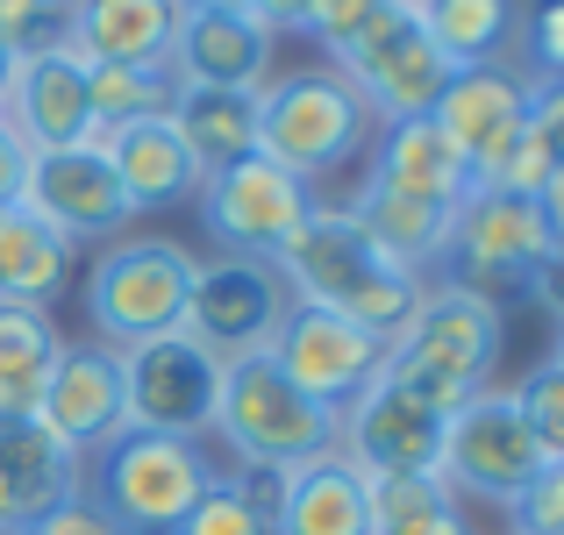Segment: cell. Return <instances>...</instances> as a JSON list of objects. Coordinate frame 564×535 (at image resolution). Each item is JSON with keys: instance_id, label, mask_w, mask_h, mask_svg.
<instances>
[{"instance_id": "obj_1", "label": "cell", "mask_w": 564, "mask_h": 535, "mask_svg": "<svg viewBox=\"0 0 564 535\" xmlns=\"http://www.w3.org/2000/svg\"><path fill=\"white\" fill-rule=\"evenodd\" d=\"M272 272L286 279V301L329 307V315L358 321V329L386 336V343L400 336V321L422 301V279L400 272L372 236L350 221V207L329 200V193H322V207L293 229V243L272 258Z\"/></svg>"}, {"instance_id": "obj_2", "label": "cell", "mask_w": 564, "mask_h": 535, "mask_svg": "<svg viewBox=\"0 0 564 535\" xmlns=\"http://www.w3.org/2000/svg\"><path fill=\"white\" fill-rule=\"evenodd\" d=\"M500 336H508V315L494 293L457 286V279H422L414 315L386 343V379L429 400L436 414H457L479 385H494Z\"/></svg>"}, {"instance_id": "obj_3", "label": "cell", "mask_w": 564, "mask_h": 535, "mask_svg": "<svg viewBox=\"0 0 564 535\" xmlns=\"http://www.w3.org/2000/svg\"><path fill=\"white\" fill-rule=\"evenodd\" d=\"M372 137H379V122L365 108V94L336 65H322V57L293 65V72H272L258 94V157L286 165L307 186L358 165L372 151Z\"/></svg>"}, {"instance_id": "obj_4", "label": "cell", "mask_w": 564, "mask_h": 535, "mask_svg": "<svg viewBox=\"0 0 564 535\" xmlns=\"http://www.w3.org/2000/svg\"><path fill=\"white\" fill-rule=\"evenodd\" d=\"M207 436L236 457V471H279L286 479V471H301V465L336 450V414L315 407L264 350H250V357L221 364L215 428Z\"/></svg>"}, {"instance_id": "obj_5", "label": "cell", "mask_w": 564, "mask_h": 535, "mask_svg": "<svg viewBox=\"0 0 564 535\" xmlns=\"http://www.w3.org/2000/svg\"><path fill=\"white\" fill-rule=\"evenodd\" d=\"M200 258L165 229H129L115 243L94 250L79 293H86V321H94L100 343L129 350V343H151V336H172L186 315V293Z\"/></svg>"}, {"instance_id": "obj_6", "label": "cell", "mask_w": 564, "mask_h": 535, "mask_svg": "<svg viewBox=\"0 0 564 535\" xmlns=\"http://www.w3.org/2000/svg\"><path fill=\"white\" fill-rule=\"evenodd\" d=\"M207 479H215L207 443L151 436V428H122L100 457H86V493L115 514L122 535H172L207 493Z\"/></svg>"}, {"instance_id": "obj_7", "label": "cell", "mask_w": 564, "mask_h": 535, "mask_svg": "<svg viewBox=\"0 0 564 535\" xmlns=\"http://www.w3.org/2000/svg\"><path fill=\"white\" fill-rule=\"evenodd\" d=\"M557 250L551 221H543V200L529 193H494L471 186L465 200L451 207V243H443V279L479 293H529V279L543 272V258Z\"/></svg>"}, {"instance_id": "obj_8", "label": "cell", "mask_w": 564, "mask_h": 535, "mask_svg": "<svg viewBox=\"0 0 564 535\" xmlns=\"http://www.w3.org/2000/svg\"><path fill=\"white\" fill-rule=\"evenodd\" d=\"M536 471H543V450H536V436H529V422H522L508 385H479V393L443 422V471L436 479L451 485L457 507H465V500H486V507L508 514Z\"/></svg>"}, {"instance_id": "obj_9", "label": "cell", "mask_w": 564, "mask_h": 535, "mask_svg": "<svg viewBox=\"0 0 564 535\" xmlns=\"http://www.w3.org/2000/svg\"><path fill=\"white\" fill-rule=\"evenodd\" d=\"M193 207H200V229L215 236L221 258H264L272 264L293 243V229L322 207V186L293 178L272 157H243L229 172H207Z\"/></svg>"}, {"instance_id": "obj_10", "label": "cell", "mask_w": 564, "mask_h": 535, "mask_svg": "<svg viewBox=\"0 0 564 535\" xmlns=\"http://www.w3.org/2000/svg\"><path fill=\"white\" fill-rule=\"evenodd\" d=\"M529 122H536V79H529L514 57L451 72V86H443V100H436V129L471 165V186H494L500 165L522 151Z\"/></svg>"}, {"instance_id": "obj_11", "label": "cell", "mask_w": 564, "mask_h": 535, "mask_svg": "<svg viewBox=\"0 0 564 535\" xmlns=\"http://www.w3.org/2000/svg\"><path fill=\"white\" fill-rule=\"evenodd\" d=\"M344 72L350 86L365 94V108H372V122H414V114H436V100H443V86H451V57L429 43V29H422V8L414 0H393V8L379 14V29L358 43V51L344 57Z\"/></svg>"}, {"instance_id": "obj_12", "label": "cell", "mask_w": 564, "mask_h": 535, "mask_svg": "<svg viewBox=\"0 0 564 535\" xmlns=\"http://www.w3.org/2000/svg\"><path fill=\"white\" fill-rule=\"evenodd\" d=\"M286 279L272 272L264 258H200L193 272V293H186V315L180 329L200 343L207 357H250V350H272L279 321H286Z\"/></svg>"}, {"instance_id": "obj_13", "label": "cell", "mask_w": 564, "mask_h": 535, "mask_svg": "<svg viewBox=\"0 0 564 535\" xmlns=\"http://www.w3.org/2000/svg\"><path fill=\"white\" fill-rule=\"evenodd\" d=\"M122 385H129V428L207 443L221 357H207L186 329H172V336H151V343L122 350Z\"/></svg>"}, {"instance_id": "obj_14", "label": "cell", "mask_w": 564, "mask_h": 535, "mask_svg": "<svg viewBox=\"0 0 564 535\" xmlns=\"http://www.w3.org/2000/svg\"><path fill=\"white\" fill-rule=\"evenodd\" d=\"M264 357H272V364L329 414H344L365 385L386 379V336L329 315V307H301V301L286 307V321H279V336H272Z\"/></svg>"}, {"instance_id": "obj_15", "label": "cell", "mask_w": 564, "mask_h": 535, "mask_svg": "<svg viewBox=\"0 0 564 535\" xmlns=\"http://www.w3.org/2000/svg\"><path fill=\"white\" fill-rule=\"evenodd\" d=\"M443 422L429 400H414L408 385L379 379L336 414V450L365 471V479H436L443 471Z\"/></svg>"}, {"instance_id": "obj_16", "label": "cell", "mask_w": 564, "mask_h": 535, "mask_svg": "<svg viewBox=\"0 0 564 535\" xmlns=\"http://www.w3.org/2000/svg\"><path fill=\"white\" fill-rule=\"evenodd\" d=\"M0 122L14 129V143H22L29 157L79 151V143H94V151H100L94 100H86V57H72L65 43L14 57L8 94H0Z\"/></svg>"}, {"instance_id": "obj_17", "label": "cell", "mask_w": 564, "mask_h": 535, "mask_svg": "<svg viewBox=\"0 0 564 535\" xmlns=\"http://www.w3.org/2000/svg\"><path fill=\"white\" fill-rule=\"evenodd\" d=\"M36 422L51 428L65 450L79 457H100L115 436L129 428V385H122V350L86 336V343H65L57 350V371L43 385V407Z\"/></svg>"}, {"instance_id": "obj_18", "label": "cell", "mask_w": 564, "mask_h": 535, "mask_svg": "<svg viewBox=\"0 0 564 535\" xmlns=\"http://www.w3.org/2000/svg\"><path fill=\"white\" fill-rule=\"evenodd\" d=\"M22 200L36 207L43 221H51L65 243H115V236H129V221H137V207L122 200V186H115L108 157L94 151V143H79V151H43L29 157V178H22Z\"/></svg>"}, {"instance_id": "obj_19", "label": "cell", "mask_w": 564, "mask_h": 535, "mask_svg": "<svg viewBox=\"0 0 564 535\" xmlns=\"http://www.w3.org/2000/svg\"><path fill=\"white\" fill-rule=\"evenodd\" d=\"M272 29L250 8H180L172 36V79L180 86H229V94H264L272 79Z\"/></svg>"}, {"instance_id": "obj_20", "label": "cell", "mask_w": 564, "mask_h": 535, "mask_svg": "<svg viewBox=\"0 0 564 535\" xmlns=\"http://www.w3.org/2000/svg\"><path fill=\"white\" fill-rule=\"evenodd\" d=\"M72 493H86V457L43 422H0V535H29Z\"/></svg>"}, {"instance_id": "obj_21", "label": "cell", "mask_w": 564, "mask_h": 535, "mask_svg": "<svg viewBox=\"0 0 564 535\" xmlns=\"http://www.w3.org/2000/svg\"><path fill=\"white\" fill-rule=\"evenodd\" d=\"M180 0H65V51L86 65H165Z\"/></svg>"}, {"instance_id": "obj_22", "label": "cell", "mask_w": 564, "mask_h": 535, "mask_svg": "<svg viewBox=\"0 0 564 535\" xmlns=\"http://www.w3.org/2000/svg\"><path fill=\"white\" fill-rule=\"evenodd\" d=\"M365 178L408 193V200H429V207H457L471 193V165L457 157V143L436 129V114L386 122L372 137V151H365Z\"/></svg>"}, {"instance_id": "obj_23", "label": "cell", "mask_w": 564, "mask_h": 535, "mask_svg": "<svg viewBox=\"0 0 564 535\" xmlns=\"http://www.w3.org/2000/svg\"><path fill=\"white\" fill-rule=\"evenodd\" d=\"M100 157H108L115 186H122V200L137 207V215H165V207H186L193 193H200V165L186 157V143L172 137L165 114H151V122H129V129H108L100 137Z\"/></svg>"}, {"instance_id": "obj_24", "label": "cell", "mask_w": 564, "mask_h": 535, "mask_svg": "<svg viewBox=\"0 0 564 535\" xmlns=\"http://www.w3.org/2000/svg\"><path fill=\"white\" fill-rule=\"evenodd\" d=\"M79 279V243L51 229L29 200L0 207V301L8 307H43L51 315L65 286Z\"/></svg>"}, {"instance_id": "obj_25", "label": "cell", "mask_w": 564, "mask_h": 535, "mask_svg": "<svg viewBox=\"0 0 564 535\" xmlns=\"http://www.w3.org/2000/svg\"><path fill=\"white\" fill-rule=\"evenodd\" d=\"M272 535H372L365 471L344 450L286 471L279 479V507H272Z\"/></svg>"}, {"instance_id": "obj_26", "label": "cell", "mask_w": 564, "mask_h": 535, "mask_svg": "<svg viewBox=\"0 0 564 535\" xmlns=\"http://www.w3.org/2000/svg\"><path fill=\"white\" fill-rule=\"evenodd\" d=\"M350 221H358L365 236L386 250V258L400 264V272L429 279L443 272V243H451V207H429V200H408V193L393 186H372V178L358 172V186H350Z\"/></svg>"}, {"instance_id": "obj_27", "label": "cell", "mask_w": 564, "mask_h": 535, "mask_svg": "<svg viewBox=\"0 0 564 535\" xmlns=\"http://www.w3.org/2000/svg\"><path fill=\"white\" fill-rule=\"evenodd\" d=\"M172 137L200 172H229L258 157V94H229V86H180L165 108Z\"/></svg>"}, {"instance_id": "obj_28", "label": "cell", "mask_w": 564, "mask_h": 535, "mask_svg": "<svg viewBox=\"0 0 564 535\" xmlns=\"http://www.w3.org/2000/svg\"><path fill=\"white\" fill-rule=\"evenodd\" d=\"M65 329L43 307H8L0 301V422H36L43 385L57 371Z\"/></svg>"}, {"instance_id": "obj_29", "label": "cell", "mask_w": 564, "mask_h": 535, "mask_svg": "<svg viewBox=\"0 0 564 535\" xmlns=\"http://www.w3.org/2000/svg\"><path fill=\"white\" fill-rule=\"evenodd\" d=\"M422 8V29L457 72L465 65H500L514 51V14L522 0H414Z\"/></svg>"}, {"instance_id": "obj_30", "label": "cell", "mask_w": 564, "mask_h": 535, "mask_svg": "<svg viewBox=\"0 0 564 535\" xmlns=\"http://www.w3.org/2000/svg\"><path fill=\"white\" fill-rule=\"evenodd\" d=\"M172 94H180L172 65H86V100H94V129L100 137L165 114Z\"/></svg>"}, {"instance_id": "obj_31", "label": "cell", "mask_w": 564, "mask_h": 535, "mask_svg": "<svg viewBox=\"0 0 564 535\" xmlns=\"http://www.w3.org/2000/svg\"><path fill=\"white\" fill-rule=\"evenodd\" d=\"M508 393H514V407H522L529 436H536L543 465H564V364L557 357H536Z\"/></svg>"}, {"instance_id": "obj_32", "label": "cell", "mask_w": 564, "mask_h": 535, "mask_svg": "<svg viewBox=\"0 0 564 535\" xmlns=\"http://www.w3.org/2000/svg\"><path fill=\"white\" fill-rule=\"evenodd\" d=\"M172 535H272V514L243 493V479H236V471H215V479H207V493L186 507V522L172 528Z\"/></svg>"}, {"instance_id": "obj_33", "label": "cell", "mask_w": 564, "mask_h": 535, "mask_svg": "<svg viewBox=\"0 0 564 535\" xmlns=\"http://www.w3.org/2000/svg\"><path fill=\"white\" fill-rule=\"evenodd\" d=\"M386 8H393V0H315V8H307V22H301V36L322 51V65H344V57L379 29Z\"/></svg>"}, {"instance_id": "obj_34", "label": "cell", "mask_w": 564, "mask_h": 535, "mask_svg": "<svg viewBox=\"0 0 564 535\" xmlns=\"http://www.w3.org/2000/svg\"><path fill=\"white\" fill-rule=\"evenodd\" d=\"M508 57L536 86L564 79V0H522V14H514V51Z\"/></svg>"}, {"instance_id": "obj_35", "label": "cell", "mask_w": 564, "mask_h": 535, "mask_svg": "<svg viewBox=\"0 0 564 535\" xmlns=\"http://www.w3.org/2000/svg\"><path fill=\"white\" fill-rule=\"evenodd\" d=\"M365 500H372V535H400L408 522L436 514L451 500L443 479H365Z\"/></svg>"}, {"instance_id": "obj_36", "label": "cell", "mask_w": 564, "mask_h": 535, "mask_svg": "<svg viewBox=\"0 0 564 535\" xmlns=\"http://www.w3.org/2000/svg\"><path fill=\"white\" fill-rule=\"evenodd\" d=\"M65 43V0H0V51L29 57Z\"/></svg>"}, {"instance_id": "obj_37", "label": "cell", "mask_w": 564, "mask_h": 535, "mask_svg": "<svg viewBox=\"0 0 564 535\" xmlns=\"http://www.w3.org/2000/svg\"><path fill=\"white\" fill-rule=\"evenodd\" d=\"M508 535H564V465H543L508 507Z\"/></svg>"}, {"instance_id": "obj_38", "label": "cell", "mask_w": 564, "mask_h": 535, "mask_svg": "<svg viewBox=\"0 0 564 535\" xmlns=\"http://www.w3.org/2000/svg\"><path fill=\"white\" fill-rule=\"evenodd\" d=\"M29 535H122V528H115V514L100 507L94 493H72V500H57Z\"/></svg>"}, {"instance_id": "obj_39", "label": "cell", "mask_w": 564, "mask_h": 535, "mask_svg": "<svg viewBox=\"0 0 564 535\" xmlns=\"http://www.w3.org/2000/svg\"><path fill=\"white\" fill-rule=\"evenodd\" d=\"M529 129H536V143L564 165V79L536 86V122H529Z\"/></svg>"}, {"instance_id": "obj_40", "label": "cell", "mask_w": 564, "mask_h": 535, "mask_svg": "<svg viewBox=\"0 0 564 535\" xmlns=\"http://www.w3.org/2000/svg\"><path fill=\"white\" fill-rule=\"evenodd\" d=\"M529 301H536V307H543V315H551V321H557V329H564V243L551 250V258H543V272H536V279H529Z\"/></svg>"}, {"instance_id": "obj_41", "label": "cell", "mask_w": 564, "mask_h": 535, "mask_svg": "<svg viewBox=\"0 0 564 535\" xmlns=\"http://www.w3.org/2000/svg\"><path fill=\"white\" fill-rule=\"evenodd\" d=\"M243 8L258 14L272 36H301V22H307V8H315V0H243Z\"/></svg>"}, {"instance_id": "obj_42", "label": "cell", "mask_w": 564, "mask_h": 535, "mask_svg": "<svg viewBox=\"0 0 564 535\" xmlns=\"http://www.w3.org/2000/svg\"><path fill=\"white\" fill-rule=\"evenodd\" d=\"M22 178H29V151L14 143V129L0 122V207H8V200H22Z\"/></svg>"}, {"instance_id": "obj_43", "label": "cell", "mask_w": 564, "mask_h": 535, "mask_svg": "<svg viewBox=\"0 0 564 535\" xmlns=\"http://www.w3.org/2000/svg\"><path fill=\"white\" fill-rule=\"evenodd\" d=\"M400 535H479V528H471V514L457 507V500H443L436 514H422V522H408Z\"/></svg>"}, {"instance_id": "obj_44", "label": "cell", "mask_w": 564, "mask_h": 535, "mask_svg": "<svg viewBox=\"0 0 564 535\" xmlns=\"http://www.w3.org/2000/svg\"><path fill=\"white\" fill-rule=\"evenodd\" d=\"M536 200H543V221H551V236L564 243V165H557L551 178H543V193H536Z\"/></svg>"}, {"instance_id": "obj_45", "label": "cell", "mask_w": 564, "mask_h": 535, "mask_svg": "<svg viewBox=\"0 0 564 535\" xmlns=\"http://www.w3.org/2000/svg\"><path fill=\"white\" fill-rule=\"evenodd\" d=\"M180 8H243V0H180Z\"/></svg>"}, {"instance_id": "obj_46", "label": "cell", "mask_w": 564, "mask_h": 535, "mask_svg": "<svg viewBox=\"0 0 564 535\" xmlns=\"http://www.w3.org/2000/svg\"><path fill=\"white\" fill-rule=\"evenodd\" d=\"M8 72H14V51H0V94H8Z\"/></svg>"}, {"instance_id": "obj_47", "label": "cell", "mask_w": 564, "mask_h": 535, "mask_svg": "<svg viewBox=\"0 0 564 535\" xmlns=\"http://www.w3.org/2000/svg\"><path fill=\"white\" fill-rule=\"evenodd\" d=\"M543 357H557V364H564V329H557V336H551V350H543Z\"/></svg>"}]
</instances>
